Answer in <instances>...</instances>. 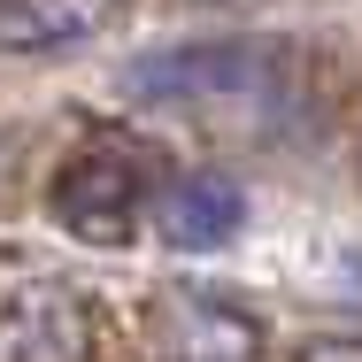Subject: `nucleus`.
Returning <instances> with one entry per match:
<instances>
[{
	"label": "nucleus",
	"mask_w": 362,
	"mask_h": 362,
	"mask_svg": "<svg viewBox=\"0 0 362 362\" xmlns=\"http://www.w3.org/2000/svg\"><path fill=\"white\" fill-rule=\"evenodd\" d=\"M139 100H286L293 54L278 39H216V47H170L124 70Z\"/></svg>",
	"instance_id": "f257e3e1"
},
{
	"label": "nucleus",
	"mask_w": 362,
	"mask_h": 362,
	"mask_svg": "<svg viewBox=\"0 0 362 362\" xmlns=\"http://www.w3.org/2000/svg\"><path fill=\"white\" fill-rule=\"evenodd\" d=\"M247 216V193L216 177V170H193V177H177L170 185V201H162V239L170 247H185V255H216L223 239L239 231Z\"/></svg>",
	"instance_id": "39448f33"
},
{
	"label": "nucleus",
	"mask_w": 362,
	"mask_h": 362,
	"mask_svg": "<svg viewBox=\"0 0 362 362\" xmlns=\"http://www.w3.org/2000/svg\"><path fill=\"white\" fill-rule=\"evenodd\" d=\"M93 324L70 286H23L0 308V362H85Z\"/></svg>",
	"instance_id": "7ed1b4c3"
},
{
	"label": "nucleus",
	"mask_w": 362,
	"mask_h": 362,
	"mask_svg": "<svg viewBox=\"0 0 362 362\" xmlns=\"http://www.w3.org/2000/svg\"><path fill=\"white\" fill-rule=\"evenodd\" d=\"M146 185H154V162L139 146H85L54 177V223L70 239H85V247H116L139 223Z\"/></svg>",
	"instance_id": "f03ea898"
},
{
	"label": "nucleus",
	"mask_w": 362,
	"mask_h": 362,
	"mask_svg": "<svg viewBox=\"0 0 362 362\" xmlns=\"http://www.w3.org/2000/svg\"><path fill=\"white\" fill-rule=\"evenodd\" d=\"M170 362H255L262 332L255 316H239L231 300H209V293H185L170 300Z\"/></svg>",
	"instance_id": "423d86ee"
},
{
	"label": "nucleus",
	"mask_w": 362,
	"mask_h": 362,
	"mask_svg": "<svg viewBox=\"0 0 362 362\" xmlns=\"http://www.w3.org/2000/svg\"><path fill=\"white\" fill-rule=\"evenodd\" d=\"M300 362H362V339H316Z\"/></svg>",
	"instance_id": "0eeeda50"
},
{
	"label": "nucleus",
	"mask_w": 362,
	"mask_h": 362,
	"mask_svg": "<svg viewBox=\"0 0 362 362\" xmlns=\"http://www.w3.org/2000/svg\"><path fill=\"white\" fill-rule=\"evenodd\" d=\"M124 16V0H0V54L85 47Z\"/></svg>",
	"instance_id": "20e7f679"
}]
</instances>
